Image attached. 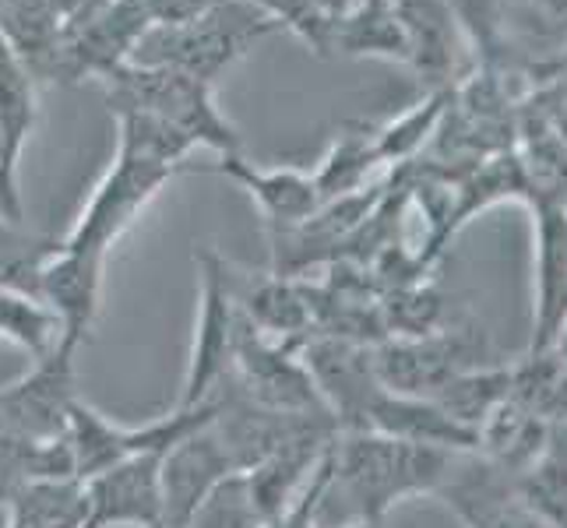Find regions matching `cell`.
Masks as SVG:
<instances>
[{
  "label": "cell",
  "instance_id": "cell-1",
  "mask_svg": "<svg viewBox=\"0 0 567 528\" xmlns=\"http://www.w3.org/2000/svg\"><path fill=\"white\" fill-rule=\"evenodd\" d=\"M116 116V155L103 180L95 184L92 198L74 219L71 232L61 240L64 250L106 258L110 247L138 222V215L152 205L173 173H177L194 142L177 127L155 121L138 110H113Z\"/></svg>",
  "mask_w": 567,
  "mask_h": 528
},
{
  "label": "cell",
  "instance_id": "cell-2",
  "mask_svg": "<svg viewBox=\"0 0 567 528\" xmlns=\"http://www.w3.org/2000/svg\"><path fill=\"white\" fill-rule=\"evenodd\" d=\"M458 452L413 444L374 429H342L331 447L328 497L346 500L353 521H384L402 500L437 494Z\"/></svg>",
  "mask_w": 567,
  "mask_h": 528
},
{
  "label": "cell",
  "instance_id": "cell-3",
  "mask_svg": "<svg viewBox=\"0 0 567 528\" xmlns=\"http://www.w3.org/2000/svg\"><path fill=\"white\" fill-rule=\"evenodd\" d=\"M279 29L282 25L276 18L254 0H219L184 25L148 29L142 43L134 46L131 64L169 68L198 77L205 85H215V77Z\"/></svg>",
  "mask_w": 567,
  "mask_h": 528
},
{
  "label": "cell",
  "instance_id": "cell-4",
  "mask_svg": "<svg viewBox=\"0 0 567 528\" xmlns=\"http://www.w3.org/2000/svg\"><path fill=\"white\" fill-rule=\"evenodd\" d=\"M110 110H138L155 121L177 127L194 142V148H208L215 155H237L240 138L226 116L215 106L212 85L198 77L169 71L124 64L103 77Z\"/></svg>",
  "mask_w": 567,
  "mask_h": 528
},
{
  "label": "cell",
  "instance_id": "cell-5",
  "mask_svg": "<svg viewBox=\"0 0 567 528\" xmlns=\"http://www.w3.org/2000/svg\"><path fill=\"white\" fill-rule=\"evenodd\" d=\"M198 276H202L198 324H194V345H190L177 408H194L208 402L229 381L233 349H237V335L244 324V310L237 300V276H233V268L212 247L198 253Z\"/></svg>",
  "mask_w": 567,
  "mask_h": 528
},
{
  "label": "cell",
  "instance_id": "cell-6",
  "mask_svg": "<svg viewBox=\"0 0 567 528\" xmlns=\"http://www.w3.org/2000/svg\"><path fill=\"white\" fill-rule=\"evenodd\" d=\"M212 413H215V402L208 398L194 408L173 405V413L145 426H121V423H110L100 408H92L85 398H78L71 408V423H68L74 476L89 479L116 462H127L138 455H166L177 441H184L198 426H205Z\"/></svg>",
  "mask_w": 567,
  "mask_h": 528
},
{
  "label": "cell",
  "instance_id": "cell-7",
  "mask_svg": "<svg viewBox=\"0 0 567 528\" xmlns=\"http://www.w3.org/2000/svg\"><path fill=\"white\" fill-rule=\"evenodd\" d=\"M486 335L473 328H437L420 339H384L374 345V370L388 391L409 398H437L455 377L480 370Z\"/></svg>",
  "mask_w": 567,
  "mask_h": 528
},
{
  "label": "cell",
  "instance_id": "cell-8",
  "mask_svg": "<svg viewBox=\"0 0 567 528\" xmlns=\"http://www.w3.org/2000/svg\"><path fill=\"white\" fill-rule=\"evenodd\" d=\"M465 528H557L518 494L515 476L476 452L455 455L434 494Z\"/></svg>",
  "mask_w": 567,
  "mask_h": 528
},
{
  "label": "cell",
  "instance_id": "cell-9",
  "mask_svg": "<svg viewBox=\"0 0 567 528\" xmlns=\"http://www.w3.org/2000/svg\"><path fill=\"white\" fill-rule=\"evenodd\" d=\"M74 356L78 352L61 349L53 356L32 363L25 377L0 387V423L39 444L68 441L71 408L82 398L78 395Z\"/></svg>",
  "mask_w": 567,
  "mask_h": 528
},
{
  "label": "cell",
  "instance_id": "cell-10",
  "mask_svg": "<svg viewBox=\"0 0 567 528\" xmlns=\"http://www.w3.org/2000/svg\"><path fill=\"white\" fill-rule=\"evenodd\" d=\"M85 528H155L163 521V455L116 462L82 479Z\"/></svg>",
  "mask_w": 567,
  "mask_h": 528
},
{
  "label": "cell",
  "instance_id": "cell-11",
  "mask_svg": "<svg viewBox=\"0 0 567 528\" xmlns=\"http://www.w3.org/2000/svg\"><path fill=\"white\" fill-rule=\"evenodd\" d=\"M567 324V190L536 201V324L529 356L550 352Z\"/></svg>",
  "mask_w": 567,
  "mask_h": 528
},
{
  "label": "cell",
  "instance_id": "cell-12",
  "mask_svg": "<svg viewBox=\"0 0 567 528\" xmlns=\"http://www.w3.org/2000/svg\"><path fill=\"white\" fill-rule=\"evenodd\" d=\"M103 265H106V258L74 253V250H64L61 244H53L47 261L39 265L35 297L53 310L56 321H61L64 349H71V352L85 345L95 318H100Z\"/></svg>",
  "mask_w": 567,
  "mask_h": 528
},
{
  "label": "cell",
  "instance_id": "cell-13",
  "mask_svg": "<svg viewBox=\"0 0 567 528\" xmlns=\"http://www.w3.org/2000/svg\"><path fill=\"white\" fill-rule=\"evenodd\" d=\"M215 416V413H212ZM237 476L226 447L212 429V420L194 434L177 441L163 455V521H187L198 507L219 490L226 479Z\"/></svg>",
  "mask_w": 567,
  "mask_h": 528
},
{
  "label": "cell",
  "instance_id": "cell-14",
  "mask_svg": "<svg viewBox=\"0 0 567 528\" xmlns=\"http://www.w3.org/2000/svg\"><path fill=\"white\" fill-rule=\"evenodd\" d=\"M35 127V77L25 61L0 35V145H4V176H0V215L22 222V190L18 163Z\"/></svg>",
  "mask_w": 567,
  "mask_h": 528
},
{
  "label": "cell",
  "instance_id": "cell-15",
  "mask_svg": "<svg viewBox=\"0 0 567 528\" xmlns=\"http://www.w3.org/2000/svg\"><path fill=\"white\" fill-rule=\"evenodd\" d=\"M219 169L229 176L233 184H240L258 208L265 211V219L271 229H292L307 222L310 215L321 208V194L315 187V176L300 169H258L237 155H219Z\"/></svg>",
  "mask_w": 567,
  "mask_h": 528
},
{
  "label": "cell",
  "instance_id": "cell-16",
  "mask_svg": "<svg viewBox=\"0 0 567 528\" xmlns=\"http://www.w3.org/2000/svg\"><path fill=\"white\" fill-rule=\"evenodd\" d=\"M82 479H35L0 500V528H85Z\"/></svg>",
  "mask_w": 567,
  "mask_h": 528
},
{
  "label": "cell",
  "instance_id": "cell-17",
  "mask_svg": "<svg viewBox=\"0 0 567 528\" xmlns=\"http://www.w3.org/2000/svg\"><path fill=\"white\" fill-rule=\"evenodd\" d=\"M405 35L409 61L426 77H444L455 68V18L444 0H391Z\"/></svg>",
  "mask_w": 567,
  "mask_h": 528
},
{
  "label": "cell",
  "instance_id": "cell-18",
  "mask_svg": "<svg viewBox=\"0 0 567 528\" xmlns=\"http://www.w3.org/2000/svg\"><path fill=\"white\" fill-rule=\"evenodd\" d=\"M0 339L18 345L32 363L64 349V328L35 292L0 286Z\"/></svg>",
  "mask_w": 567,
  "mask_h": 528
},
{
  "label": "cell",
  "instance_id": "cell-19",
  "mask_svg": "<svg viewBox=\"0 0 567 528\" xmlns=\"http://www.w3.org/2000/svg\"><path fill=\"white\" fill-rule=\"evenodd\" d=\"M35 479H78L71 444H39L0 423V500Z\"/></svg>",
  "mask_w": 567,
  "mask_h": 528
},
{
  "label": "cell",
  "instance_id": "cell-20",
  "mask_svg": "<svg viewBox=\"0 0 567 528\" xmlns=\"http://www.w3.org/2000/svg\"><path fill=\"white\" fill-rule=\"evenodd\" d=\"M515 486L533 511L557 528H567V429L554 426L546 452L522 476H515Z\"/></svg>",
  "mask_w": 567,
  "mask_h": 528
},
{
  "label": "cell",
  "instance_id": "cell-21",
  "mask_svg": "<svg viewBox=\"0 0 567 528\" xmlns=\"http://www.w3.org/2000/svg\"><path fill=\"white\" fill-rule=\"evenodd\" d=\"M374 163H378L374 134H367V131L342 134V138L328 148V155H324L318 173H315V187L321 194V205L363 190V180H367V173Z\"/></svg>",
  "mask_w": 567,
  "mask_h": 528
},
{
  "label": "cell",
  "instance_id": "cell-22",
  "mask_svg": "<svg viewBox=\"0 0 567 528\" xmlns=\"http://www.w3.org/2000/svg\"><path fill=\"white\" fill-rule=\"evenodd\" d=\"M261 525L265 521L258 511H254V500L247 494L244 476H233L187 521L155 525V528H261Z\"/></svg>",
  "mask_w": 567,
  "mask_h": 528
},
{
  "label": "cell",
  "instance_id": "cell-23",
  "mask_svg": "<svg viewBox=\"0 0 567 528\" xmlns=\"http://www.w3.org/2000/svg\"><path fill=\"white\" fill-rule=\"evenodd\" d=\"M441 95L430 103H420L413 113H405L402 121L388 124L384 131L374 134V152H378V163L384 159H405V155H413L423 142H426V131L434 127V121L441 116Z\"/></svg>",
  "mask_w": 567,
  "mask_h": 528
},
{
  "label": "cell",
  "instance_id": "cell-24",
  "mask_svg": "<svg viewBox=\"0 0 567 528\" xmlns=\"http://www.w3.org/2000/svg\"><path fill=\"white\" fill-rule=\"evenodd\" d=\"M148 18V29H166V25H184L190 18L205 14L219 0H134Z\"/></svg>",
  "mask_w": 567,
  "mask_h": 528
},
{
  "label": "cell",
  "instance_id": "cell-25",
  "mask_svg": "<svg viewBox=\"0 0 567 528\" xmlns=\"http://www.w3.org/2000/svg\"><path fill=\"white\" fill-rule=\"evenodd\" d=\"M444 4L452 8V14H458L462 22L483 39V43L494 35V29H497V0H444Z\"/></svg>",
  "mask_w": 567,
  "mask_h": 528
},
{
  "label": "cell",
  "instance_id": "cell-26",
  "mask_svg": "<svg viewBox=\"0 0 567 528\" xmlns=\"http://www.w3.org/2000/svg\"><path fill=\"white\" fill-rule=\"evenodd\" d=\"M539 8L554 11V14H567V0H536Z\"/></svg>",
  "mask_w": 567,
  "mask_h": 528
},
{
  "label": "cell",
  "instance_id": "cell-27",
  "mask_svg": "<svg viewBox=\"0 0 567 528\" xmlns=\"http://www.w3.org/2000/svg\"><path fill=\"white\" fill-rule=\"evenodd\" d=\"M342 528H388L384 521H349V525H342Z\"/></svg>",
  "mask_w": 567,
  "mask_h": 528
},
{
  "label": "cell",
  "instance_id": "cell-28",
  "mask_svg": "<svg viewBox=\"0 0 567 528\" xmlns=\"http://www.w3.org/2000/svg\"><path fill=\"white\" fill-rule=\"evenodd\" d=\"M0 176H4V145H0Z\"/></svg>",
  "mask_w": 567,
  "mask_h": 528
},
{
  "label": "cell",
  "instance_id": "cell-29",
  "mask_svg": "<svg viewBox=\"0 0 567 528\" xmlns=\"http://www.w3.org/2000/svg\"><path fill=\"white\" fill-rule=\"evenodd\" d=\"M0 11H4V0H0Z\"/></svg>",
  "mask_w": 567,
  "mask_h": 528
}]
</instances>
